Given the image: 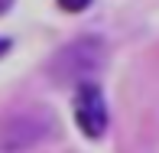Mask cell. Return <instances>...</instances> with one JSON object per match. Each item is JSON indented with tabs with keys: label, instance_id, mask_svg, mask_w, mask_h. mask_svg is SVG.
Returning a JSON list of instances; mask_svg holds the SVG:
<instances>
[{
	"label": "cell",
	"instance_id": "cell-1",
	"mask_svg": "<svg viewBox=\"0 0 159 153\" xmlns=\"http://www.w3.org/2000/svg\"><path fill=\"white\" fill-rule=\"evenodd\" d=\"M101 62H104V46L98 39H78L52 59V78L55 82H88V75H94Z\"/></svg>",
	"mask_w": 159,
	"mask_h": 153
},
{
	"label": "cell",
	"instance_id": "cell-4",
	"mask_svg": "<svg viewBox=\"0 0 159 153\" xmlns=\"http://www.w3.org/2000/svg\"><path fill=\"white\" fill-rule=\"evenodd\" d=\"M88 3H91V0H59V7H62V10H68V13H81Z\"/></svg>",
	"mask_w": 159,
	"mask_h": 153
},
{
	"label": "cell",
	"instance_id": "cell-2",
	"mask_svg": "<svg viewBox=\"0 0 159 153\" xmlns=\"http://www.w3.org/2000/svg\"><path fill=\"white\" fill-rule=\"evenodd\" d=\"M75 124L91 140H98L107 130V104L94 82H78L75 88Z\"/></svg>",
	"mask_w": 159,
	"mask_h": 153
},
{
	"label": "cell",
	"instance_id": "cell-3",
	"mask_svg": "<svg viewBox=\"0 0 159 153\" xmlns=\"http://www.w3.org/2000/svg\"><path fill=\"white\" fill-rule=\"evenodd\" d=\"M36 137H39V127H36L26 114L0 121V150H3V147H23V143H33Z\"/></svg>",
	"mask_w": 159,
	"mask_h": 153
},
{
	"label": "cell",
	"instance_id": "cell-5",
	"mask_svg": "<svg viewBox=\"0 0 159 153\" xmlns=\"http://www.w3.org/2000/svg\"><path fill=\"white\" fill-rule=\"evenodd\" d=\"M7 49H10V39H0V55H3Z\"/></svg>",
	"mask_w": 159,
	"mask_h": 153
}]
</instances>
